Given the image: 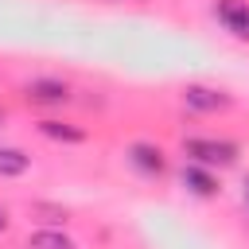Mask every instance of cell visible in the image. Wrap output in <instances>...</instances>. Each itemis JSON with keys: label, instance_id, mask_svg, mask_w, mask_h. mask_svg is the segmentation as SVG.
<instances>
[{"label": "cell", "instance_id": "cell-1", "mask_svg": "<svg viewBox=\"0 0 249 249\" xmlns=\"http://www.w3.org/2000/svg\"><path fill=\"white\" fill-rule=\"evenodd\" d=\"M183 152L191 156V163H202V167H230L241 156L233 140H214V136H191L183 140Z\"/></svg>", "mask_w": 249, "mask_h": 249}, {"label": "cell", "instance_id": "cell-2", "mask_svg": "<svg viewBox=\"0 0 249 249\" xmlns=\"http://www.w3.org/2000/svg\"><path fill=\"white\" fill-rule=\"evenodd\" d=\"M183 105L195 109V113H218V109H230V93L214 89V86H187L183 89Z\"/></svg>", "mask_w": 249, "mask_h": 249}, {"label": "cell", "instance_id": "cell-3", "mask_svg": "<svg viewBox=\"0 0 249 249\" xmlns=\"http://www.w3.org/2000/svg\"><path fill=\"white\" fill-rule=\"evenodd\" d=\"M214 16L226 23V31H233L237 39H249V0H218Z\"/></svg>", "mask_w": 249, "mask_h": 249}, {"label": "cell", "instance_id": "cell-4", "mask_svg": "<svg viewBox=\"0 0 249 249\" xmlns=\"http://www.w3.org/2000/svg\"><path fill=\"white\" fill-rule=\"evenodd\" d=\"M128 163L140 171V175H148V179H160L163 171H167V163H163V152L156 148V144H132L128 148Z\"/></svg>", "mask_w": 249, "mask_h": 249}, {"label": "cell", "instance_id": "cell-5", "mask_svg": "<svg viewBox=\"0 0 249 249\" xmlns=\"http://www.w3.org/2000/svg\"><path fill=\"white\" fill-rule=\"evenodd\" d=\"M27 97L39 105H62V101H70V86L58 78H35V82H27Z\"/></svg>", "mask_w": 249, "mask_h": 249}, {"label": "cell", "instance_id": "cell-6", "mask_svg": "<svg viewBox=\"0 0 249 249\" xmlns=\"http://www.w3.org/2000/svg\"><path fill=\"white\" fill-rule=\"evenodd\" d=\"M179 179H183V187H187L191 195H198V198L218 195V179H214V171H210V167H202V163H187Z\"/></svg>", "mask_w": 249, "mask_h": 249}, {"label": "cell", "instance_id": "cell-7", "mask_svg": "<svg viewBox=\"0 0 249 249\" xmlns=\"http://www.w3.org/2000/svg\"><path fill=\"white\" fill-rule=\"evenodd\" d=\"M39 132H43L47 140H58V144H82V140H86V128L66 124V121H54V117L39 121Z\"/></svg>", "mask_w": 249, "mask_h": 249}, {"label": "cell", "instance_id": "cell-8", "mask_svg": "<svg viewBox=\"0 0 249 249\" xmlns=\"http://www.w3.org/2000/svg\"><path fill=\"white\" fill-rule=\"evenodd\" d=\"M27 167H31V156H27V152L0 144V179H16V175H23Z\"/></svg>", "mask_w": 249, "mask_h": 249}, {"label": "cell", "instance_id": "cell-9", "mask_svg": "<svg viewBox=\"0 0 249 249\" xmlns=\"http://www.w3.org/2000/svg\"><path fill=\"white\" fill-rule=\"evenodd\" d=\"M23 249H78V245L62 230H35V233H27V245Z\"/></svg>", "mask_w": 249, "mask_h": 249}, {"label": "cell", "instance_id": "cell-10", "mask_svg": "<svg viewBox=\"0 0 249 249\" xmlns=\"http://www.w3.org/2000/svg\"><path fill=\"white\" fill-rule=\"evenodd\" d=\"M4 230H8V214L0 210V233H4Z\"/></svg>", "mask_w": 249, "mask_h": 249}, {"label": "cell", "instance_id": "cell-11", "mask_svg": "<svg viewBox=\"0 0 249 249\" xmlns=\"http://www.w3.org/2000/svg\"><path fill=\"white\" fill-rule=\"evenodd\" d=\"M241 198H245V206H249V179H245V191H241Z\"/></svg>", "mask_w": 249, "mask_h": 249}, {"label": "cell", "instance_id": "cell-12", "mask_svg": "<svg viewBox=\"0 0 249 249\" xmlns=\"http://www.w3.org/2000/svg\"><path fill=\"white\" fill-rule=\"evenodd\" d=\"M0 121H4V109H0Z\"/></svg>", "mask_w": 249, "mask_h": 249}]
</instances>
